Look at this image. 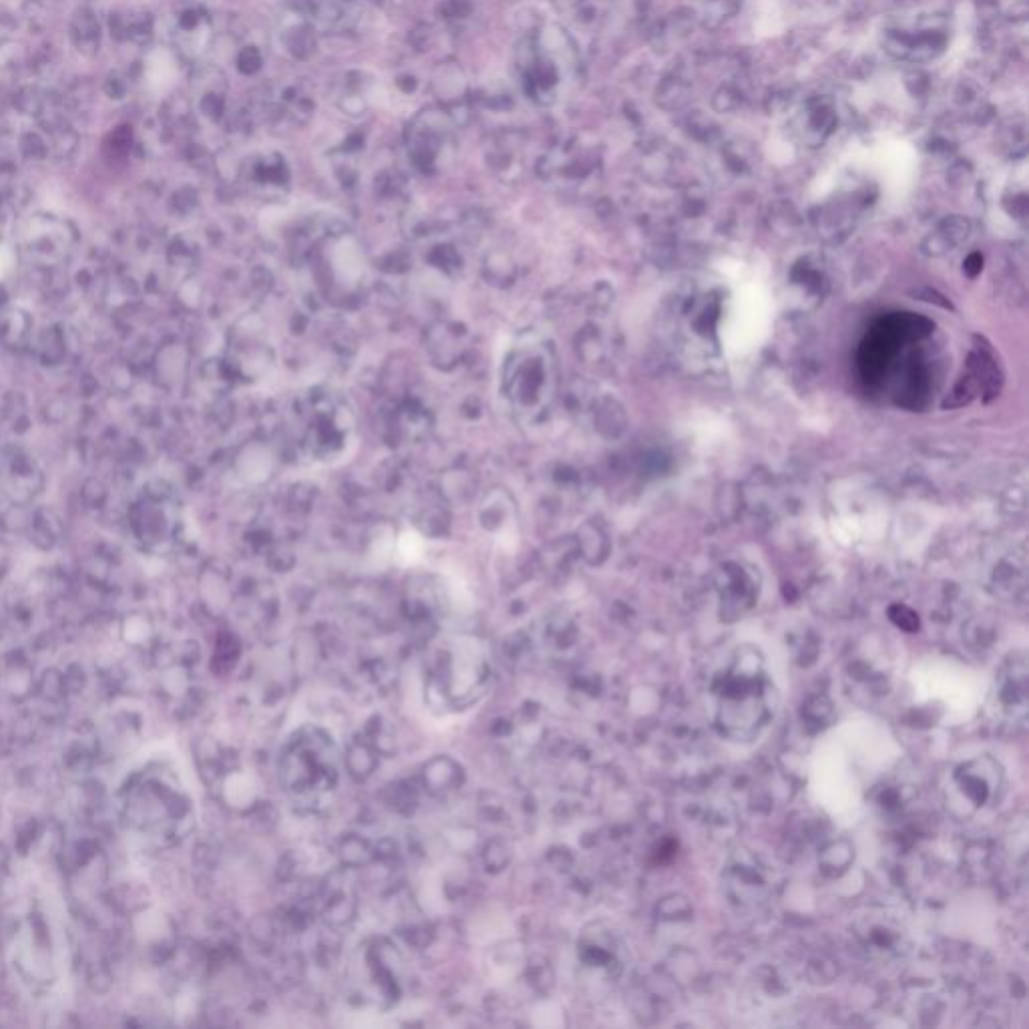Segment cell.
Returning <instances> with one entry per match:
<instances>
[{
	"label": "cell",
	"mask_w": 1029,
	"mask_h": 1029,
	"mask_svg": "<svg viewBox=\"0 0 1029 1029\" xmlns=\"http://www.w3.org/2000/svg\"><path fill=\"white\" fill-rule=\"evenodd\" d=\"M338 254H340V256H344V258H342V260H340V258H336V268H338V270H342V268H344V270H346V272H344V276H348V278L356 276V274L360 272V266H362V260H360V256L356 254V250H354V248H350V246L344 242V244H342V248H338Z\"/></svg>",
	"instance_id": "2"
},
{
	"label": "cell",
	"mask_w": 1029,
	"mask_h": 1029,
	"mask_svg": "<svg viewBox=\"0 0 1029 1029\" xmlns=\"http://www.w3.org/2000/svg\"><path fill=\"white\" fill-rule=\"evenodd\" d=\"M398 553L404 561L408 563H415L423 557L425 553V541L421 535H417L415 531H404L398 539Z\"/></svg>",
	"instance_id": "1"
}]
</instances>
